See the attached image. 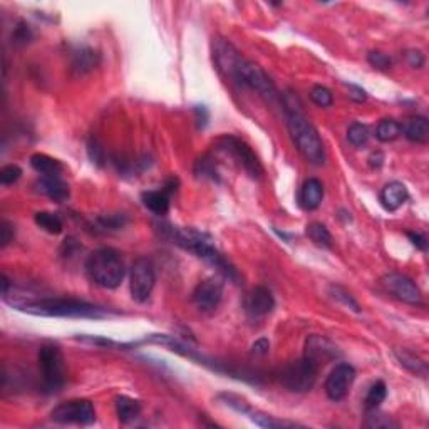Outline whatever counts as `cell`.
I'll use <instances>...</instances> for the list:
<instances>
[{
  "label": "cell",
  "instance_id": "obj_1",
  "mask_svg": "<svg viewBox=\"0 0 429 429\" xmlns=\"http://www.w3.org/2000/svg\"><path fill=\"white\" fill-rule=\"evenodd\" d=\"M213 59L225 77L238 86L254 89L269 101L277 99V89L260 66L247 61L228 40L217 39L213 42Z\"/></svg>",
  "mask_w": 429,
  "mask_h": 429
},
{
  "label": "cell",
  "instance_id": "obj_2",
  "mask_svg": "<svg viewBox=\"0 0 429 429\" xmlns=\"http://www.w3.org/2000/svg\"><path fill=\"white\" fill-rule=\"evenodd\" d=\"M282 104H284L285 119H287V127L293 145L308 163L321 167L326 163V148H323L319 131L307 119L300 99L293 93H289L284 94Z\"/></svg>",
  "mask_w": 429,
  "mask_h": 429
},
{
  "label": "cell",
  "instance_id": "obj_3",
  "mask_svg": "<svg viewBox=\"0 0 429 429\" xmlns=\"http://www.w3.org/2000/svg\"><path fill=\"white\" fill-rule=\"evenodd\" d=\"M158 230L164 238L171 240L175 245L184 248V250L191 252L193 255H197L198 258H203L208 265H212L218 273H221L225 278L232 280L233 284H240V275L236 272L235 267L232 265L217 248L213 247L212 240L205 235V233H199L193 228H178L173 227L169 223H160L156 225Z\"/></svg>",
  "mask_w": 429,
  "mask_h": 429
},
{
  "label": "cell",
  "instance_id": "obj_4",
  "mask_svg": "<svg viewBox=\"0 0 429 429\" xmlns=\"http://www.w3.org/2000/svg\"><path fill=\"white\" fill-rule=\"evenodd\" d=\"M7 302L17 310L27 312L32 315H42V317H82V319H101L106 317L108 312L104 308L93 306L84 300L76 299H54V297H44V299H5Z\"/></svg>",
  "mask_w": 429,
  "mask_h": 429
},
{
  "label": "cell",
  "instance_id": "obj_5",
  "mask_svg": "<svg viewBox=\"0 0 429 429\" xmlns=\"http://www.w3.org/2000/svg\"><path fill=\"white\" fill-rule=\"evenodd\" d=\"M86 273L96 285L103 289H116L121 285L126 267L121 255L112 248H97L86 258Z\"/></svg>",
  "mask_w": 429,
  "mask_h": 429
},
{
  "label": "cell",
  "instance_id": "obj_6",
  "mask_svg": "<svg viewBox=\"0 0 429 429\" xmlns=\"http://www.w3.org/2000/svg\"><path fill=\"white\" fill-rule=\"evenodd\" d=\"M214 149L223 153L225 156H230L252 180H258L263 175V168L257 154L243 139L232 136V134H225V136L214 141Z\"/></svg>",
  "mask_w": 429,
  "mask_h": 429
},
{
  "label": "cell",
  "instance_id": "obj_7",
  "mask_svg": "<svg viewBox=\"0 0 429 429\" xmlns=\"http://www.w3.org/2000/svg\"><path fill=\"white\" fill-rule=\"evenodd\" d=\"M39 369L42 382L49 391H59L66 382V360L61 349L46 344L39 351Z\"/></svg>",
  "mask_w": 429,
  "mask_h": 429
},
{
  "label": "cell",
  "instance_id": "obj_8",
  "mask_svg": "<svg viewBox=\"0 0 429 429\" xmlns=\"http://www.w3.org/2000/svg\"><path fill=\"white\" fill-rule=\"evenodd\" d=\"M317 372L319 367L310 359L302 357L282 369L280 382L292 393H307L317 381Z\"/></svg>",
  "mask_w": 429,
  "mask_h": 429
},
{
  "label": "cell",
  "instance_id": "obj_9",
  "mask_svg": "<svg viewBox=\"0 0 429 429\" xmlns=\"http://www.w3.org/2000/svg\"><path fill=\"white\" fill-rule=\"evenodd\" d=\"M51 419L59 424H79L91 426L96 421V409L88 399H71L61 402L51 411Z\"/></svg>",
  "mask_w": 429,
  "mask_h": 429
},
{
  "label": "cell",
  "instance_id": "obj_10",
  "mask_svg": "<svg viewBox=\"0 0 429 429\" xmlns=\"http://www.w3.org/2000/svg\"><path fill=\"white\" fill-rule=\"evenodd\" d=\"M154 284H156V273L151 260L143 257L138 258L130 272V291L133 300L145 304L151 297Z\"/></svg>",
  "mask_w": 429,
  "mask_h": 429
},
{
  "label": "cell",
  "instance_id": "obj_11",
  "mask_svg": "<svg viewBox=\"0 0 429 429\" xmlns=\"http://www.w3.org/2000/svg\"><path fill=\"white\" fill-rule=\"evenodd\" d=\"M381 284L394 299L401 300V302L409 304V306L423 304V293L409 277L401 275V273H386L381 278Z\"/></svg>",
  "mask_w": 429,
  "mask_h": 429
},
{
  "label": "cell",
  "instance_id": "obj_12",
  "mask_svg": "<svg viewBox=\"0 0 429 429\" xmlns=\"http://www.w3.org/2000/svg\"><path fill=\"white\" fill-rule=\"evenodd\" d=\"M221 399H223V402L227 406H230L232 409H235L236 413L243 414V416H247L248 419L254 421L257 426L260 428H267V429H278V428H295L299 426V424L295 423H289V421H282V419H277V417L270 416V414H265L262 411H257V409L250 408V406L247 404L243 399H240L238 396H233V394H225V396H221Z\"/></svg>",
  "mask_w": 429,
  "mask_h": 429
},
{
  "label": "cell",
  "instance_id": "obj_13",
  "mask_svg": "<svg viewBox=\"0 0 429 429\" xmlns=\"http://www.w3.org/2000/svg\"><path fill=\"white\" fill-rule=\"evenodd\" d=\"M354 379H356V369L351 364H337L327 376L323 389L330 401H342L351 391Z\"/></svg>",
  "mask_w": 429,
  "mask_h": 429
},
{
  "label": "cell",
  "instance_id": "obj_14",
  "mask_svg": "<svg viewBox=\"0 0 429 429\" xmlns=\"http://www.w3.org/2000/svg\"><path fill=\"white\" fill-rule=\"evenodd\" d=\"M223 297V285L217 278H206L201 280L193 291V302L198 310L205 314H213L221 302Z\"/></svg>",
  "mask_w": 429,
  "mask_h": 429
},
{
  "label": "cell",
  "instance_id": "obj_15",
  "mask_svg": "<svg viewBox=\"0 0 429 429\" xmlns=\"http://www.w3.org/2000/svg\"><path fill=\"white\" fill-rule=\"evenodd\" d=\"M317 367L326 366L330 360L337 359L339 351L336 345L329 341V339L322 336H310L306 342V356Z\"/></svg>",
  "mask_w": 429,
  "mask_h": 429
},
{
  "label": "cell",
  "instance_id": "obj_16",
  "mask_svg": "<svg viewBox=\"0 0 429 429\" xmlns=\"http://www.w3.org/2000/svg\"><path fill=\"white\" fill-rule=\"evenodd\" d=\"M247 312L250 317L260 319L269 315L275 307V299L267 287H255L247 297Z\"/></svg>",
  "mask_w": 429,
  "mask_h": 429
},
{
  "label": "cell",
  "instance_id": "obj_17",
  "mask_svg": "<svg viewBox=\"0 0 429 429\" xmlns=\"http://www.w3.org/2000/svg\"><path fill=\"white\" fill-rule=\"evenodd\" d=\"M323 199V184L317 178H308L304 182L299 193L300 206L307 212L317 210Z\"/></svg>",
  "mask_w": 429,
  "mask_h": 429
},
{
  "label": "cell",
  "instance_id": "obj_18",
  "mask_svg": "<svg viewBox=\"0 0 429 429\" xmlns=\"http://www.w3.org/2000/svg\"><path fill=\"white\" fill-rule=\"evenodd\" d=\"M408 188L399 182L387 183L381 191V203L387 212H396L408 201Z\"/></svg>",
  "mask_w": 429,
  "mask_h": 429
},
{
  "label": "cell",
  "instance_id": "obj_19",
  "mask_svg": "<svg viewBox=\"0 0 429 429\" xmlns=\"http://www.w3.org/2000/svg\"><path fill=\"white\" fill-rule=\"evenodd\" d=\"M401 133L406 139L417 145H424L429 139V123L424 116H413L401 124Z\"/></svg>",
  "mask_w": 429,
  "mask_h": 429
},
{
  "label": "cell",
  "instance_id": "obj_20",
  "mask_svg": "<svg viewBox=\"0 0 429 429\" xmlns=\"http://www.w3.org/2000/svg\"><path fill=\"white\" fill-rule=\"evenodd\" d=\"M31 167L36 169L42 178H61L64 173V167L61 161L44 153L32 154Z\"/></svg>",
  "mask_w": 429,
  "mask_h": 429
},
{
  "label": "cell",
  "instance_id": "obj_21",
  "mask_svg": "<svg viewBox=\"0 0 429 429\" xmlns=\"http://www.w3.org/2000/svg\"><path fill=\"white\" fill-rule=\"evenodd\" d=\"M97 64H99V54L91 47H81L79 51L74 52L71 71L76 76H86L93 69H96Z\"/></svg>",
  "mask_w": 429,
  "mask_h": 429
},
{
  "label": "cell",
  "instance_id": "obj_22",
  "mask_svg": "<svg viewBox=\"0 0 429 429\" xmlns=\"http://www.w3.org/2000/svg\"><path fill=\"white\" fill-rule=\"evenodd\" d=\"M37 190L58 203L69 198V186L62 182V178H40L37 182Z\"/></svg>",
  "mask_w": 429,
  "mask_h": 429
},
{
  "label": "cell",
  "instance_id": "obj_23",
  "mask_svg": "<svg viewBox=\"0 0 429 429\" xmlns=\"http://www.w3.org/2000/svg\"><path fill=\"white\" fill-rule=\"evenodd\" d=\"M169 197H171V195H169L168 191L163 188V190L145 191V193L141 195V199H143V205H145L149 212H153L154 214H160L161 217V214L168 213Z\"/></svg>",
  "mask_w": 429,
  "mask_h": 429
},
{
  "label": "cell",
  "instance_id": "obj_24",
  "mask_svg": "<svg viewBox=\"0 0 429 429\" xmlns=\"http://www.w3.org/2000/svg\"><path fill=\"white\" fill-rule=\"evenodd\" d=\"M141 402L130 396H118L116 397V414H118V419L123 424L131 423L141 414Z\"/></svg>",
  "mask_w": 429,
  "mask_h": 429
},
{
  "label": "cell",
  "instance_id": "obj_25",
  "mask_svg": "<svg viewBox=\"0 0 429 429\" xmlns=\"http://www.w3.org/2000/svg\"><path fill=\"white\" fill-rule=\"evenodd\" d=\"M394 354H396V357H397L399 363H401V366L408 369L409 372H413V374H416V376H423V378L428 374L426 363H424L423 359H419L416 354L406 351V349H396Z\"/></svg>",
  "mask_w": 429,
  "mask_h": 429
},
{
  "label": "cell",
  "instance_id": "obj_26",
  "mask_svg": "<svg viewBox=\"0 0 429 429\" xmlns=\"http://www.w3.org/2000/svg\"><path fill=\"white\" fill-rule=\"evenodd\" d=\"M36 220V225L39 228H42L44 232L51 233V235H59L62 232L64 225H62V218L59 217L58 213H51V212H39L34 217Z\"/></svg>",
  "mask_w": 429,
  "mask_h": 429
},
{
  "label": "cell",
  "instance_id": "obj_27",
  "mask_svg": "<svg viewBox=\"0 0 429 429\" xmlns=\"http://www.w3.org/2000/svg\"><path fill=\"white\" fill-rule=\"evenodd\" d=\"M307 236L317 247H321V248L332 247V235H330V232L327 230L326 225L317 223V221L307 225Z\"/></svg>",
  "mask_w": 429,
  "mask_h": 429
},
{
  "label": "cell",
  "instance_id": "obj_28",
  "mask_svg": "<svg viewBox=\"0 0 429 429\" xmlns=\"http://www.w3.org/2000/svg\"><path fill=\"white\" fill-rule=\"evenodd\" d=\"M386 396H387L386 384H384L382 381L374 382L371 387H369L367 396L366 399H364V406H366L367 411H374V409H378L379 406L382 404Z\"/></svg>",
  "mask_w": 429,
  "mask_h": 429
},
{
  "label": "cell",
  "instance_id": "obj_29",
  "mask_svg": "<svg viewBox=\"0 0 429 429\" xmlns=\"http://www.w3.org/2000/svg\"><path fill=\"white\" fill-rule=\"evenodd\" d=\"M401 136V124L394 119H382L376 127V138L382 143L394 141Z\"/></svg>",
  "mask_w": 429,
  "mask_h": 429
},
{
  "label": "cell",
  "instance_id": "obj_30",
  "mask_svg": "<svg viewBox=\"0 0 429 429\" xmlns=\"http://www.w3.org/2000/svg\"><path fill=\"white\" fill-rule=\"evenodd\" d=\"M195 175L198 178H208V180H218V171L214 167V160L210 154H205L195 163Z\"/></svg>",
  "mask_w": 429,
  "mask_h": 429
},
{
  "label": "cell",
  "instance_id": "obj_31",
  "mask_svg": "<svg viewBox=\"0 0 429 429\" xmlns=\"http://www.w3.org/2000/svg\"><path fill=\"white\" fill-rule=\"evenodd\" d=\"M369 136H371V133H369L366 124L354 123L349 126L347 139L352 146H356V148H363V146H366L369 141Z\"/></svg>",
  "mask_w": 429,
  "mask_h": 429
},
{
  "label": "cell",
  "instance_id": "obj_32",
  "mask_svg": "<svg viewBox=\"0 0 429 429\" xmlns=\"http://www.w3.org/2000/svg\"><path fill=\"white\" fill-rule=\"evenodd\" d=\"M310 99L312 103L317 104L319 108H329L332 106L334 96L330 89H327L326 86H314L310 91Z\"/></svg>",
  "mask_w": 429,
  "mask_h": 429
},
{
  "label": "cell",
  "instance_id": "obj_33",
  "mask_svg": "<svg viewBox=\"0 0 429 429\" xmlns=\"http://www.w3.org/2000/svg\"><path fill=\"white\" fill-rule=\"evenodd\" d=\"M372 414H369L366 426L369 428H376V429H391V428H397L399 424L396 421L391 419L389 416H384V414H376V411H369Z\"/></svg>",
  "mask_w": 429,
  "mask_h": 429
},
{
  "label": "cell",
  "instance_id": "obj_34",
  "mask_svg": "<svg viewBox=\"0 0 429 429\" xmlns=\"http://www.w3.org/2000/svg\"><path fill=\"white\" fill-rule=\"evenodd\" d=\"M330 293H332L334 299L339 300V302H341V304H344V306L351 308V310L360 312L359 304H357L356 300H354V297L351 295V293H349L347 291H344V289H342V287H330Z\"/></svg>",
  "mask_w": 429,
  "mask_h": 429
},
{
  "label": "cell",
  "instance_id": "obj_35",
  "mask_svg": "<svg viewBox=\"0 0 429 429\" xmlns=\"http://www.w3.org/2000/svg\"><path fill=\"white\" fill-rule=\"evenodd\" d=\"M22 176V169L17 167V164H7L0 169V183L3 186H9V184H14L19 178Z\"/></svg>",
  "mask_w": 429,
  "mask_h": 429
},
{
  "label": "cell",
  "instance_id": "obj_36",
  "mask_svg": "<svg viewBox=\"0 0 429 429\" xmlns=\"http://www.w3.org/2000/svg\"><path fill=\"white\" fill-rule=\"evenodd\" d=\"M367 61L372 67H376V69H389L391 64H393L389 56L384 54V52H379V51L369 52Z\"/></svg>",
  "mask_w": 429,
  "mask_h": 429
},
{
  "label": "cell",
  "instance_id": "obj_37",
  "mask_svg": "<svg viewBox=\"0 0 429 429\" xmlns=\"http://www.w3.org/2000/svg\"><path fill=\"white\" fill-rule=\"evenodd\" d=\"M88 153H89V158H91V160H93V163L103 164L104 151H103V148H101L99 143H97L96 139H91V141L88 143Z\"/></svg>",
  "mask_w": 429,
  "mask_h": 429
},
{
  "label": "cell",
  "instance_id": "obj_38",
  "mask_svg": "<svg viewBox=\"0 0 429 429\" xmlns=\"http://www.w3.org/2000/svg\"><path fill=\"white\" fill-rule=\"evenodd\" d=\"M406 61H408V64L411 67H414V69H421V67L424 66V56L421 51H408L406 52Z\"/></svg>",
  "mask_w": 429,
  "mask_h": 429
},
{
  "label": "cell",
  "instance_id": "obj_39",
  "mask_svg": "<svg viewBox=\"0 0 429 429\" xmlns=\"http://www.w3.org/2000/svg\"><path fill=\"white\" fill-rule=\"evenodd\" d=\"M31 37H32V32H31V29H29V25L21 24L16 29V32H14L12 39L16 40L17 44H25V42H29V40H31Z\"/></svg>",
  "mask_w": 429,
  "mask_h": 429
},
{
  "label": "cell",
  "instance_id": "obj_40",
  "mask_svg": "<svg viewBox=\"0 0 429 429\" xmlns=\"http://www.w3.org/2000/svg\"><path fill=\"white\" fill-rule=\"evenodd\" d=\"M0 235H2V247H7L14 240V227L9 221H2V225H0Z\"/></svg>",
  "mask_w": 429,
  "mask_h": 429
},
{
  "label": "cell",
  "instance_id": "obj_41",
  "mask_svg": "<svg viewBox=\"0 0 429 429\" xmlns=\"http://www.w3.org/2000/svg\"><path fill=\"white\" fill-rule=\"evenodd\" d=\"M408 236L409 240L413 242V245L416 248H419V250H426L428 243H426V236L421 235V233H416V232H408Z\"/></svg>",
  "mask_w": 429,
  "mask_h": 429
},
{
  "label": "cell",
  "instance_id": "obj_42",
  "mask_svg": "<svg viewBox=\"0 0 429 429\" xmlns=\"http://www.w3.org/2000/svg\"><path fill=\"white\" fill-rule=\"evenodd\" d=\"M195 112H197V119L199 123V127H205L206 123H208V109L205 106H195Z\"/></svg>",
  "mask_w": 429,
  "mask_h": 429
},
{
  "label": "cell",
  "instance_id": "obj_43",
  "mask_svg": "<svg viewBox=\"0 0 429 429\" xmlns=\"http://www.w3.org/2000/svg\"><path fill=\"white\" fill-rule=\"evenodd\" d=\"M269 347H270V342L267 341V339H260V341H257L254 344V347H252V351H254V354H267L269 352Z\"/></svg>",
  "mask_w": 429,
  "mask_h": 429
},
{
  "label": "cell",
  "instance_id": "obj_44",
  "mask_svg": "<svg viewBox=\"0 0 429 429\" xmlns=\"http://www.w3.org/2000/svg\"><path fill=\"white\" fill-rule=\"evenodd\" d=\"M382 161H384V156H382V153H379V151L372 153L371 158H369V163H371L372 168H381Z\"/></svg>",
  "mask_w": 429,
  "mask_h": 429
},
{
  "label": "cell",
  "instance_id": "obj_45",
  "mask_svg": "<svg viewBox=\"0 0 429 429\" xmlns=\"http://www.w3.org/2000/svg\"><path fill=\"white\" fill-rule=\"evenodd\" d=\"M349 88L354 91V94H351V97L352 99H356L357 103H363V101L366 99V93H364V89L357 88V86H349Z\"/></svg>",
  "mask_w": 429,
  "mask_h": 429
}]
</instances>
